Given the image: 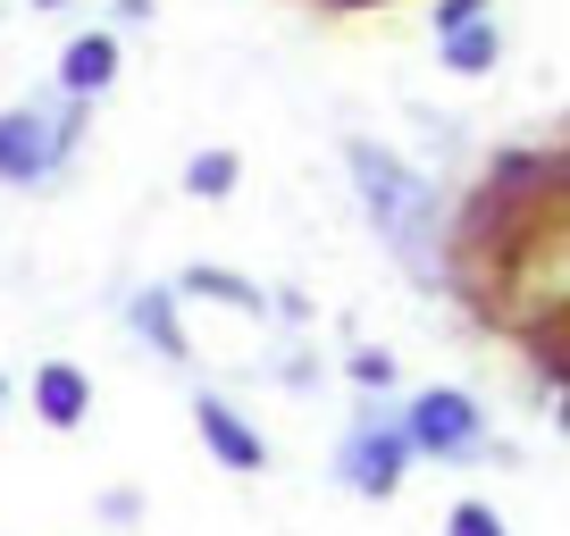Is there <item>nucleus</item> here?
Segmentation results:
<instances>
[{
  "instance_id": "nucleus-1",
  "label": "nucleus",
  "mask_w": 570,
  "mask_h": 536,
  "mask_svg": "<svg viewBox=\"0 0 570 536\" xmlns=\"http://www.w3.org/2000/svg\"><path fill=\"white\" fill-rule=\"evenodd\" d=\"M344 168H353V193H361L370 235L428 286V277H436V235H445V201H436V185H428L403 151L361 143V135L344 143Z\"/></svg>"
},
{
  "instance_id": "nucleus-2",
  "label": "nucleus",
  "mask_w": 570,
  "mask_h": 536,
  "mask_svg": "<svg viewBox=\"0 0 570 536\" xmlns=\"http://www.w3.org/2000/svg\"><path fill=\"white\" fill-rule=\"evenodd\" d=\"M76 151V109L51 101H26V109H0V185H42L59 177Z\"/></svg>"
},
{
  "instance_id": "nucleus-3",
  "label": "nucleus",
  "mask_w": 570,
  "mask_h": 536,
  "mask_svg": "<svg viewBox=\"0 0 570 536\" xmlns=\"http://www.w3.org/2000/svg\"><path fill=\"white\" fill-rule=\"evenodd\" d=\"M403 436H411V453H428V461H470V453L487 445V419H479V403H470V394L428 386L420 403L403 411Z\"/></svg>"
},
{
  "instance_id": "nucleus-4",
  "label": "nucleus",
  "mask_w": 570,
  "mask_h": 536,
  "mask_svg": "<svg viewBox=\"0 0 570 536\" xmlns=\"http://www.w3.org/2000/svg\"><path fill=\"white\" fill-rule=\"evenodd\" d=\"M403 461H411V436L386 428V411H361L353 436H344V453H336L344 486H353V495H370V503H386L394 486H403Z\"/></svg>"
},
{
  "instance_id": "nucleus-5",
  "label": "nucleus",
  "mask_w": 570,
  "mask_h": 536,
  "mask_svg": "<svg viewBox=\"0 0 570 536\" xmlns=\"http://www.w3.org/2000/svg\"><path fill=\"white\" fill-rule=\"evenodd\" d=\"M194 428H202V445H210L227 469H244V478H252V469H268V436L252 428V419H235L227 394H202V403H194Z\"/></svg>"
},
{
  "instance_id": "nucleus-6",
  "label": "nucleus",
  "mask_w": 570,
  "mask_h": 536,
  "mask_svg": "<svg viewBox=\"0 0 570 536\" xmlns=\"http://www.w3.org/2000/svg\"><path fill=\"white\" fill-rule=\"evenodd\" d=\"M118 68H126L118 34H76L68 59H59V92H68V101H92V92L118 85Z\"/></svg>"
},
{
  "instance_id": "nucleus-7",
  "label": "nucleus",
  "mask_w": 570,
  "mask_h": 536,
  "mask_svg": "<svg viewBox=\"0 0 570 536\" xmlns=\"http://www.w3.org/2000/svg\"><path fill=\"white\" fill-rule=\"evenodd\" d=\"M85 403H92V377L76 369V360H42V377H35L42 428H76V419H85Z\"/></svg>"
},
{
  "instance_id": "nucleus-8",
  "label": "nucleus",
  "mask_w": 570,
  "mask_h": 536,
  "mask_svg": "<svg viewBox=\"0 0 570 536\" xmlns=\"http://www.w3.org/2000/svg\"><path fill=\"white\" fill-rule=\"evenodd\" d=\"M495 59H503L495 18H487V26H462V34H445V68H453V76H487Z\"/></svg>"
},
{
  "instance_id": "nucleus-9",
  "label": "nucleus",
  "mask_w": 570,
  "mask_h": 536,
  "mask_svg": "<svg viewBox=\"0 0 570 536\" xmlns=\"http://www.w3.org/2000/svg\"><path fill=\"white\" fill-rule=\"evenodd\" d=\"M168 302H177V294H135V327L160 360H185V336H177V319H168Z\"/></svg>"
},
{
  "instance_id": "nucleus-10",
  "label": "nucleus",
  "mask_w": 570,
  "mask_h": 536,
  "mask_svg": "<svg viewBox=\"0 0 570 536\" xmlns=\"http://www.w3.org/2000/svg\"><path fill=\"white\" fill-rule=\"evenodd\" d=\"M185 185H194V193H227V185H235V160H227V151H202V160L194 168H185Z\"/></svg>"
},
{
  "instance_id": "nucleus-11",
  "label": "nucleus",
  "mask_w": 570,
  "mask_h": 536,
  "mask_svg": "<svg viewBox=\"0 0 570 536\" xmlns=\"http://www.w3.org/2000/svg\"><path fill=\"white\" fill-rule=\"evenodd\" d=\"M445 536H503V519L487 512V503H453V512H445Z\"/></svg>"
},
{
  "instance_id": "nucleus-12",
  "label": "nucleus",
  "mask_w": 570,
  "mask_h": 536,
  "mask_svg": "<svg viewBox=\"0 0 570 536\" xmlns=\"http://www.w3.org/2000/svg\"><path fill=\"white\" fill-rule=\"evenodd\" d=\"M462 26H487V0H436V42L462 34Z\"/></svg>"
},
{
  "instance_id": "nucleus-13",
  "label": "nucleus",
  "mask_w": 570,
  "mask_h": 536,
  "mask_svg": "<svg viewBox=\"0 0 570 536\" xmlns=\"http://www.w3.org/2000/svg\"><path fill=\"white\" fill-rule=\"evenodd\" d=\"M353 377H361V386H386V377H394V360H377V353H361V360H353Z\"/></svg>"
},
{
  "instance_id": "nucleus-14",
  "label": "nucleus",
  "mask_w": 570,
  "mask_h": 536,
  "mask_svg": "<svg viewBox=\"0 0 570 536\" xmlns=\"http://www.w3.org/2000/svg\"><path fill=\"white\" fill-rule=\"evenodd\" d=\"M0 403H9V377H0Z\"/></svg>"
}]
</instances>
